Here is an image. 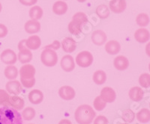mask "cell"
Listing matches in <instances>:
<instances>
[{
  "label": "cell",
  "mask_w": 150,
  "mask_h": 124,
  "mask_svg": "<svg viewBox=\"0 0 150 124\" xmlns=\"http://www.w3.org/2000/svg\"><path fill=\"white\" fill-rule=\"evenodd\" d=\"M0 124H23L22 116L13 108H0Z\"/></svg>",
  "instance_id": "cell-1"
},
{
  "label": "cell",
  "mask_w": 150,
  "mask_h": 124,
  "mask_svg": "<svg viewBox=\"0 0 150 124\" xmlns=\"http://www.w3.org/2000/svg\"><path fill=\"white\" fill-rule=\"evenodd\" d=\"M96 112L90 105H80L74 113V118L78 124H91L96 117Z\"/></svg>",
  "instance_id": "cell-2"
},
{
  "label": "cell",
  "mask_w": 150,
  "mask_h": 124,
  "mask_svg": "<svg viewBox=\"0 0 150 124\" xmlns=\"http://www.w3.org/2000/svg\"><path fill=\"white\" fill-rule=\"evenodd\" d=\"M88 22V17L83 12H77L72 17V20L69 22L68 29L73 35H78L82 32L83 27Z\"/></svg>",
  "instance_id": "cell-3"
},
{
  "label": "cell",
  "mask_w": 150,
  "mask_h": 124,
  "mask_svg": "<svg viewBox=\"0 0 150 124\" xmlns=\"http://www.w3.org/2000/svg\"><path fill=\"white\" fill-rule=\"evenodd\" d=\"M21 84L26 88H31L35 84V68L32 64H24L20 70Z\"/></svg>",
  "instance_id": "cell-4"
},
{
  "label": "cell",
  "mask_w": 150,
  "mask_h": 124,
  "mask_svg": "<svg viewBox=\"0 0 150 124\" xmlns=\"http://www.w3.org/2000/svg\"><path fill=\"white\" fill-rule=\"evenodd\" d=\"M41 61L46 67H54L58 62V55L51 49H45L41 54Z\"/></svg>",
  "instance_id": "cell-5"
},
{
  "label": "cell",
  "mask_w": 150,
  "mask_h": 124,
  "mask_svg": "<svg viewBox=\"0 0 150 124\" xmlns=\"http://www.w3.org/2000/svg\"><path fill=\"white\" fill-rule=\"evenodd\" d=\"M93 55L89 51H82L76 57V63L80 67H89L93 63Z\"/></svg>",
  "instance_id": "cell-6"
},
{
  "label": "cell",
  "mask_w": 150,
  "mask_h": 124,
  "mask_svg": "<svg viewBox=\"0 0 150 124\" xmlns=\"http://www.w3.org/2000/svg\"><path fill=\"white\" fill-rule=\"evenodd\" d=\"M1 61L8 65H13L17 62V57L16 53L12 49H7L4 50L1 54Z\"/></svg>",
  "instance_id": "cell-7"
},
{
  "label": "cell",
  "mask_w": 150,
  "mask_h": 124,
  "mask_svg": "<svg viewBox=\"0 0 150 124\" xmlns=\"http://www.w3.org/2000/svg\"><path fill=\"white\" fill-rule=\"evenodd\" d=\"M61 67L65 72L69 73L74 70L75 61L73 57L70 55H66L61 59Z\"/></svg>",
  "instance_id": "cell-8"
},
{
  "label": "cell",
  "mask_w": 150,
  "mask_h": 124,
  "mask_svg": "<svg viewBox=\"0 0 150 124\" xmlns=\"http://www.w3.org/2000/svg\"><path fill=\"white\" fill-rule=\"evenodd\" d=\"M109 7L114 14H121L126 8V2L125 0H110Z\"/></svg>",
  "instance_id": "cell-9"
},
{
  "label": "cell",
  "mask_w": 150,
  "mask_h": 124,
  "mask_svg": "<svg viewBox=\"0 0 150 124\" xmlns=\"http://www.w3.org/2000/svg\"><path fill=\"white\" fill-rule=\"evenodd\" d=\"M91 39L94 44L97 45V46H102L107 41L108 37L104 31L98 29V30L93 32L92 36H91Z\"/></svg>",
  "instance_id": "cell-10"
},
{
  "label": "cell",
  "mask_w": 150,
  "mask_h": 124,
  "mask_svg": "<svg viewBox=\"0 0 150 124\" xmlns=\"http://www.w3.org/2000/svg\"><path fill=\"white\" fill-rule=\"evenodd\" d=\"M59 95L65 100H71L76 96L74 89L71 86H62L59 90Z\"/></svg>",
  "instance_id": "cell-11"
},
{
  "label": "cell",
  "mask_w": 150,
  "mask_h": 124,
  "mask_svg": "<svg viewBox=\"0 0 150 124\" xmlns=\"http://www.w3.org/2000/svg\"><path fill=\"white\" fill-rule=\"evenodd\" d=\"M100 97H101L103 100L106 102H113L116 98V92L112 88L110 87H105L104 88H102L101 91V95Z\"/></svg>",
  "instance_id": "cell-12"
},
{
  "label": "cell",
  "mask_w": 150,
  "mask_h": 124,
  "mask_svg": "<svg viewBox=\"0 0 150 124\" xmlns=\"http://www.w3.org/2000/svg\"><path fill=\"white\" fill-rule=\"evenodd\" d=\"M5 88H6V90L9 94H14V95H18L23 90L22 85L17 80L10 81V82H7L6 85H5Z\"/></svg>",
  "instance_id": "cell-13"
},
{
  "label": "cell",
  "mask_w": 150,
  "mask_h": 124,
  "mask_svg": "<svg viewBox=\"0 0 150 124\" xmlns=\"http://www.w3.org/2000/svg\"><path fill=\"white\" fill-rule=\"evenodd\" d=\"M77 43L71 37H67L62 41V49L66 53H71L75 51Z\"/></svg>",
  "instance_id": "cell-14"
},
{
  "label": "cell",
  "mask_w": 150,
  "mask_h": 124,
  "mask_svg": "<svg viewBox=\"0 0 150 124\" xmlns=\"http://www.w3.org/2000/svg\"><path fill=\"white\" fill-rule=\"evenodd\" d=\"M113 65L117 70L123 71V70H126L129 66V61L126 57L123 56V55H119L114 58Z\"/></svg>",
  "instance_id": "cell-15"
},
{
  "label": "cell",
  "mask_w": 150,
  "mask_h": 124,
  "mask_svg": "<svg viewBox=\"0 0 150 124\" xmlns=\"http://www.w3.org/2000/svg\"><path fill=\"white\" fill-rule=\"evenodd\" d=\"M41 45V40L39 36L33 35L30 36L26 40V46L29 49L37 50L39 49Z\"/></svg>",
  "instance_id": "cell-16"
},
{
  "label": "cell",
  "mask_w": 150,
  "mask_h": 124,
  "mask_svg": "<svg viewBox=\"0 0 150 124\" xmlns=\"http://www.w3.org/2000/svg\"><path fill=\"white\" fill-rule=\"evenodd\" d=\"M24 28L28 34H35L41 30V24L38 20H30L26 22Z\"/></svg>",
  "instance_id": "cell-17"
},
{
  "label": "cell",
  "mask_w": 150,
  "mask_h": 124,
  "mask_svg": "<svg viewBox=\"0 0 150 124\" xmlns=\"http://www.w3.org/2000/svg\"><path fill=\"white\" fill-rule=\"evenodd\" d=\"M134 38L137 42L140 43H144L149 40L150 33L147 29L141 28L135 32Z\"/></svg>",
  "instance_id": "cell-18"
},
{
  "label": "cell",
  "mask_w": 150,
  "mask_h": 124,
  "mask_svg": "<svg viewBox=\"0 0 150 124\" xmlns=\"http://www.w3.org/2000/svg\"><path fill=\"white\" fill-rule=\"evenodd\" d=\"M121 45L116 41H110L106 43L105 51L110 55H116L120 53Z\"/></svg>",
  "instance_id": "cell-19"
},
{
  "label": "cell",
  "mask_w": 150,
  "mask_h": 124,
  "mask_svg": "<svg viewBox=\"0 0 150 124\" xmlns=\"http://www.w3.org/2000/svg\"><path fill=\"white\" fill-rule=\"evenodd\" d=\"M44 99V94L40 90L35 89L31 90L29 94V100L32 104L38 105L40 104Z\"/></svg>",
  "instance_id": "cell-20"
},
{
  "label": "cell",
  "mask_w": 150,
  "mask_h": 124,
  "mask_svg": "<svg viewBox=\"0 0 150 124\" xmlns=\"http://www.w3.org/2000/svg\"><path fill=\"white\" fill-rule=\"evenodd\" d=\"M143 94L144 93L141 88L137 86L131 88L128 92V96H129L130 99L134 102H139L141 100L143 97Z\"/></svg>",
  "instance_id": "cell-21"
},
{
  "label": "cell",
  "mask_w": 150,
  "mask_h": 124,
  "mask_svg": "<svg viewBox=\"0 0 150 124\" xmlns=\"http://www.w3.org/2000/svg\"><path fill=\"white\" fill-rule=\"evenodd\" d=\"M33 55L30 49L28 48H25L19 51L18 53V60L21 64H27L33 60Z\"/></svg>",
  "instance_id": "cell-22"
},
{
  "label": "cell",
  "mask_w": 150,
  "mask_h": 124,
  "mask_svg": "<svg viewBox=\"0 0 150 124\" xmlns=\"http://www.w3.org/2000/svg\"><path fill=\"white\" fill-rule=\"evenodd\" d=\"M68 11V5L66 2L59 0L55 2L53 5V12L57 15H63Z\"/></svg>",
  "instance_id": "cell-23"
},
{
  "label": "cell",
  "mask_w": 150,
  "mask_h": 124,
  "mask_svg": "<svg viewBox=\"0 0 150 124\" xmlns=\"http://www.w3.org/2000/svg\"><path fill=\"white\" fill-rule=\"evenodd\" d=\"M9 105H10L11 107L14 109L15 110H21V109H23L25 102H24L23 99L17 95H14L10 97Z\"/></svg>",
  "instance_id": "cell-24"
},
{
  "label": "cell",
  "mask_w": 150,
  "mask_h": 124,
  "mask_svg": "<svg viewBox=\"0 0 150 124\" xmlns=\"http://www.w3.org/2000/svg\"><path fill=\"white\" fill-rule=\"evenodd\" d=\"M93 82L98 85H101L105 83L107 80V75L106 73L103 70H97L94 73L92 76Z\"/></svg>",
  "instance_id": "cell-25"
},
{
  "label": "cell",
  "mask_w": 150,
  "mask_h": 124,
  "mask_svg": "<svg viewBox=\"0 0 150 124\" xmlns=\"http://www.w3.org/2000/svg\"><path fill=\"white\" fill-rule=\"evenodd\" d=\"M43 10L38 5H35L29 10V17L33 20H38L42 17Z\"/></svg>",
  "instance_id": "cell-26"
},
{
  "label": "cell",
  "mask_w": 150,
  "mask_h": 124,
  "mask_svg": "<svg viewBox=\"0 0 150 124\" xmlns=\"http://www.w3.org/2000/svg\"><path fill=\"white\" fill-rule=\"evenodd\" d=\"M5 76L9 80H13L16 78L18 76V70L15 66L13 65H8L5 67L4 71Z\"/></svg>",
  "instance_id": "cell-27"
},
{
  "label": "cell",
  "mask_w": 150,
  "mask_h": 124,
  "mask_svg": "<svg viewBox=\"0 0 150 124\" xmlns=\"http://www.w3.org/2000/svg\"><path fill=\"white\" fill-rule=\"evenodd\" d=\"M137 119L140 123H146L150 121V111L147 109H143L137 114Z\"/></svg>",
  "instance_id": "cell-28"
},
{
  "label": "cell",
  "mask_w": 150,
  "mask_h": 124,
  "mask_svg": "<svg viewBox=\"0 0 150 124\" xmlns=\"http://www.w3.org/2000/svg\"><path fill=\"white\" fill-rule=\"evenodd\" d=\"M96 14L101 19H107L110 16V9L105 5H100L96 8Z\"/></svg>",
  "instance_id": "cell-29"
},
{
  "label": "cell",
  "mask_w": 150,
  "mask_h": 124,
  "mask_svg": "<svg viewBox=\"0 0 150 124\" xmlns=\"http://www.w3.org/2000/svg\"><path fill=\"white\" fill-rule=\"evenodd\" d=\"M136 22L140 27H145L149 23V17L145 13H141L137 17Z\"/></svg>",
  "instance_id": "cell-30"
},
{
  "label": "cell",
  "mask_w": 150,
  "mask_h": 124,
  "mask_svg": "<svg viewBox=\"0 0 150 124\" xmlns=\"http://www.w3.org/2000/svg\"><path fill=\"white\" fill-rule=\"evenodd\" d=\"M21 116L25 120H32L35 116V111L33 108L27 107L23 111Z\"/></svg>",
  "instance_id": "cell-31"
},
{
  "label": "cell",
  "mask_w": 150,
  "mask_h": 124,
  "mask_svg": "<svg viewBox=\"0 0 150 124\" xmlns=\"http://www.w3.org/2000/svg\"><path fill=\"white\" fill-rule=\"evenodd\" d=\"M139 84L142 88H147L150 87V75L149 73H143L139 78Z\"/></svg>",
  "instance_id": "cell-32"
},
{
  "label": "cell",
  "mask_w": 150,
  "mask_h": 124,
  "mask_svg": "<svg viewBox=\"0 0 150 124\" xmlns=\"http://www.w3.org/2000/svg\"><path fill=\"white\" fill-rule=\"evenodd\" d=\"M10 96L5 90L0 89V105L2 106H10L9 105Z\"/></svg>",
  "instance_id": "cell-33"
},
{
  "label": "cell",
  "mask_w": 150,
  "mask_h": 124,
  "mask_svg": "<svg viewBox=\"0 0 150 124\" xmlns=\"http://www.w3.org/2000/svg\"><path fill=\"white\" fill-rule=\"evenodd\" d=\"M106 105H107V102H104L100 96L96 97L93 102L94 108H95L96 110L98 111L104 110V108L106 107Z\"/></svg>",
  "instance_id": "cell-34"
},
{
  "label": "cell",
  "mask_w": 150,
  "mask_h": 124,
  "mask_svg": "<svg viewBox=\"0 0 150 124\" xmlns=\"http://www.w3.org/2000/svg\"><path fill=\"white\" fill-rule=\"evenodd\" d=\"M135 114L134 111L131 109H126L124 110L122 112V118L123 120H125L126 123H131L133 122L134 120Z\"/></svg>",
  "instance_id": "cell-35"
},
{
  "label": "cell",
  "mask_w": 150,
  "mask_h": 124,
  "mask_svg": "<svg viewBox=\"0 0 150 124\" xmlns=\"http://www.w3.org/2000/svg\"><path fill=\"white\" fill-rule=\"evenodd\" d=\"M94 124H108V120L105 116L99 115L95 119Z\"/></svg>",
  "instance_id": "cell-36"
},
{
  "label": "cell",
  "mask_w": 150,
  "mask_h": 124,
  "mask_svg": "<svg viewBox=\"0 0 150 124\" xmlns=\"http://www.w3.org/2000/svg\"><path fill=\"white\" fill-rule=\"evenodd\" d=\"M60 46H61V44H60L59 41H54L53 42V43L45 46V49H53V50H58V49L60 48Z\"/></svg>",
  "instance_id": "cell-37"
},
{
  "label": "cell",
  "mask_w": 150,
  "mask_h": 124,
  "mask_svg": "<svg viewBox=\"0 0 150 124\" xmlns=\"http://www.w3.org/2000/svg\"><path fill=\"white\" fill-rule=\"evenodd\" d=\"M8 32V28L3 24L0 23V38H3L6 37Z\"/></svg>",
  "instance_id": "cell-38"
},
{
  "label": "cell",
  "mask_w": 150,
  "mask_h": 124,
  "mask_svg": "<svg viewBox=\"0 0 150 124\" xmlns=\"http://www.w3.org/2000/svg\"><path fill=\"white\" fill-rule=\"evenodd\" d=\"M19 2L25 6H33L37 3L38 0H19Z\"/></svg>",
  "instance_id": "cell-39"
},
{
  "label": "cell",
  "mask_w": 150,
  "mask_h": 124,
  "mask_svg": "<svg viewBox=\"0 0 150 124\" xmlns=\"http://www.w3.org/2000/svg\"><path fill=\"white\" fill-rule=\"evenodd\" d=\"M25 48H27L26 46V40H22L19 42L18 43V49L19 51L21 50V49H23Z\"/></svg>",
  "instance_id": "cell-40"
},
{
  "label": "cell",
  "mask_w": 150,
  "mask_h": 124,
  "mask_svg": "<svg viewBox=\"0 0 150 124\" xmlns=\"http://www.w3.org/2000/svg\"><path fill=\"white\" fill-rule=\"evenodd\" d=\"M146 53L149 57H150V42H149L146 46Z\"/></svg>",
  "instance_id": "cell-41"
},
{
  "label": "cell",
  "mask_w": 150,
  "mask_h": 124,
  "mask_svg": "<svg viewBox=\"0 0 150 124\" xmlns=\"http://www.w3.org/2000/svg\"><path fill=\"white\" fill-rule=\"evenodd\" d=\"M59 124H72V123L68 119H63V120H60V122L59 123Z\"/></svg>",
  "instance_id": "cell-42"
},
{
  "label": "cell",
  "mask_w": 150,
  "mask_h": 124,
  "mask_svg": "<svg viewBox=\"0 0 150 124\" xmlns=\"http://www.w3.org/2000/svg\"><path fill=\"white\" fill-rule=\"evenodd\" d=\"M77 1H78L79 2H86V0H77Z\"/></svg>",
  "instance_id": "cell-43"
},
{
  "label": "cell",
  "mask_w": 150,
  "mask_h": 124,
  "mask_svg": "<svg viewBox=\"0 0 150 124\" xmlns=\"http://www.w3.org/2000/svg\"><path fill=\"white\" fill-rule=\"evenodd\" d=\"M2 4L0 3V12H1V11H2Z\"/></svg>",
  "instance_id": "cell-44"
},
{
  "label": "cell",
  "mask_w": 150,
  "mask_h": 124,
  "mask_svg": "<svg viewBox=\"0 0 150 124\" xmlns=\"http://www.w3.org/2000/svg\"><path fill=\"white\" fill-rule=\"evenodd\" d=\"M149 72H150V64H149Z\"/></svg>",
  "instance_id": "cell-45"
},
{
  "label": "cell",
  "mask_w": 150,
  "mask_h": 124,
  "mask_svg": "<svg viewBox=\"0 0 150 124\" xmlns=\"http://www.w3.org/2000/svg\"><path fill=\"white\" fill-rule=\"evenodd\" d=\"M122 124H128V123H122Z\"/></svg>",
  "instance_id": "cell-46"
},
{
  "label": "cell",
  "mask_w": 150,
  "mask_h": 124,
  "mask_svg": "<svg viewBox=\"0 0 150 124\" xmlns=\"http://www.w3.org/2000/svg\"><path fill=\"white\" fill-rule=\"evenodd\" d=\"M30 124H33V123H30Z\"/></svg>",
  "instance_id": "cell-47"
},
{
  "label": "cell",
  "mask_w": 150,
  "mask_h": 124,
  "mask_svg": "<svg viewBox=\"0 0 150 124\" xmlns=\"http://www.w3.org/2000/svg\"><path fill=\"white\" fill-rule=\"evenodd\" d=\"M149 105H150V104H149Z\"/></svg>",
  "instance_id": "cell-48"
}]
</instances>
